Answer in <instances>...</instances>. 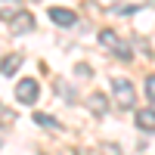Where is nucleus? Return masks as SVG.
<instances>
[{"instance_id":"0eeeda50","label":"nucleus","mask_w":155,"mask_h":155,"mask_svg":"<svg viewBox=\"0 0 155 155\" xmlns=\"http://www.w3.org/2000/svg\"><path fill=\"white\" fill-rule=\"evenodd\" d=\"M19 12H22V0H0V19L3 22H9Z\"/></svg>"},{"instance_id":"20e7f679","label":"nucleus","mask_w":155,"mask_h":155,"mask_svg":"<svg viewBox=\"0 0 155 155\" xmlns=\"http://www.w3.org/2000/svg\"><path fill=\"white\" fill-rule=\"evenodd\" d=\"M50 22H53V25H59V28H74V25H78V16H74L71 9L53 6V9H50Z\"/></svg>"},{"instance_id":"6e6552de","label":"nucleus","mask_w":155,"mask_h":155,"mask_svg":"<svg viewBox=\"0 0 155 155\" xmlns=\"http://www.w3.org/2000/svg\"><path fill=\"white\" fill-rule=\"evenodd\" d=\"M19 65H22V53H12L9 59H3V62H0V71H3V74L9 78V74H12V71H16Z\"/></svg>"},{"instance_id":"423d86ee","label":"nucleus","mask_w":155,"mask_h":155,"mask_svg":"<svg viewBox=\"0 0 155 155\" xmlns=\"http://www.w3.org/2000/svg\"><path fill=\"white\" fill-rule=\"evenodd\" d=\"M137 127H140V130H155V106L137 112Z\"/></svg>"},{"instance_id":"1a4fd4ad","label":"nucleus","mask_w":155,"mask_h":155,"mask_svg":"<svg viewBox=\"0 0 155 155\" xmlns=\"http://www.w3.org/2000/svg\"><path fill=\"white\" fill-rule=\"evenodd\" d=\"M90 112H96V115L106 112V96H102V93H93V96H90Z\"/></svg>"},{"instance_id":"f257e3e1","label":"nucleus","mask_w":155,"mask_h":155,"mask_svg":"<svg viewBox=\"0 0 155 155\" xmlns=\"http://www.w3.org/2000/svg\"><path fill=\"white\" fill-rule=\"evenodd\" d=\"M99 44L106 47V50H112L118 59H130L134 56V50H130V44H124L118 34H115L112 28H106V31H99Z\"/></svg>"},{"instance_id":"9b49d317","label":"nucleus","mask_w":155,"mask_h":155,"mask_svg":"<svg viewBox=\"0 0 155 155\" xmlns=\"http://www.w3.org/2000/svg\"><path fill=\"white\" fill-rule=\"evenodd\" d=\"M146 96L155 102V74H149V78H146Z\"/></svg>"},{"instance_id":"9d476101","label":"nucleus","mask_w":155,"mask_h":155,"mask_svg":"<svg viewBox=\"0 0 155 155\" xmlns=\"http://www.w3.org/2000/svg\"><path fill=\"white\" fill-rule=\"evenodd\" d=\"M34 121L41 124V127H47V130H53V127H59V121H56V118H50V115H44V112H37V115H34Z\"/></svg>"},{"instance_id":"7ed1b4c3","label":"nucleus","mask_w":155,"mask_h":155,"mask_svg":"<svg viewBox=\"0 0 155 155\" xmlns=\"http://www.w3.org/2000/svg\"><path fill=\"white\" fill-rule=\"evenodd\" d=\"M37 96H41V84H37L34 78H22L19 87H16V99L22 102V106H31Z\"/></svg>"},{"instance_id":"39448f33","label":"nucleus","mask_w":155,"mask_h":155,"mask_svg":"<svg viewBox=\"0 0 155 155\" xmlns=\"http://www.w3.org/2000/svg\"><path fill=\"white\" fill-rule=\"evenodd\" d=\"M9 28H12V34H25V31H31V28H34V16L22 9L19 16H12V19H9Z\"/></svg>"},{"instance_id":"f03ea898","label":"nucleus","mask_w":155,"mask_h":155,"mask_svg":"<svg viewBox=\"0 0 155 155\" xmlns=\"http://www.w3.org/2000/svg\"><path fill=\"white\" fill-rule=\"evenodd\" d=\"M112 96L121 109H130L134 106V84L127 78H112Z\"/></svg>"}]
</instances>
